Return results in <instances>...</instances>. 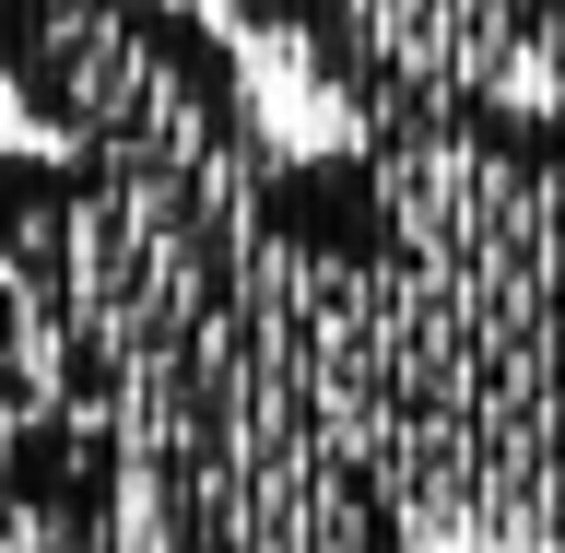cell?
Wrapping results in <instances>:
<instances>
[{"label":"cell","mask_w":565,"mask_h":553,"mask_svg":"<svg viewBox=\"0 0 565 553\" xmlns=\"http://www.w3.org/2000/svg\"><path fill=\"white\" fill-rule=\"evenodd\" d=\"M0 95L47 153L83 166H166L224 189L282 166L236 35L201 0H0Z\"/></svg>","instance_id":"obj_1"},{"label":"cell","mask_w":565,"mask_h":553,"mask_svg":"<svg viewBox=\"0 0 565 553\" xmlns=\"http://www.w3.org/2000/svg\"><path fill=\"white\" fill-rule=\"evenodd\" d=\"M224 12L271 24L318 71V95H342L365 130L507 95L565 24V0H224Z\"/></svg>","instance_id":"obj_2"}]
</instances>
